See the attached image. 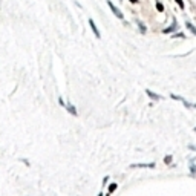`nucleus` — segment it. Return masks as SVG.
Instances as JSON below:
<instances>
[{"mask_svg":"<svg viewBox=\"0 0 196 196\" xmlns=\"http://www.w3.org/2000/svg\"><path fill=\"white\" fill-rule=\"evenodd\" d=\"M195 132H196V127H195Z\"/></svg>","mask_w":196,"mask_h":196,"instance_id":"15","label":"nucleus"},{"mask_svg":"<svg viewBox=\"0 0 196 196\" xmlns=\"http://www.w3.org/2000/svg\"><path fill=\"white\" fill-rule=\"evenodd\" d=\"M175 28H176V22H175V23H173V25L170 26V28H167V29H164V32H172V31H173Z\"/></svg>","mask_w":196,"mask_h":196,"instance_id":"8","label":"nucleus"},{"mask_svg":"<svg viewBox=\"0 0 196 196\" xmlns=\"http://www.w3.org/2000/svg\"><path fill=\"white\" fill-rule=\"evenodd\" d=\"M156 8H158V9H159V11H162V9H164V8H162V5H161V3H158V5H156Z\"/></svg>","mask_w":196,"mask_h":196,"instance_id":"12","label":"nucleus"},{"mask_svg":"<svg viewBox=\"0 0 196 196\" xmlns=\"http://www.w3.org/2000/svg\"><path fill=\"white\" fill-rule=\"evenodd\" d=\"M107 6H109V8H110V11L113 12V16H116V17H118V19H121V20L124 19V14H123V12H121L118 8H116V6H115L112 2H110V0H107Z\"/></svg>","mask_w":196,"mask_h":196,"instance_id":"1","label":"nucleus"},{"mask_svg":"<svg viewBox=\"0 0 196 196\" xmlns=\"http://www.w3.org/2000/svg\"><path fill=\"white\" fill-rule=\"evenodd\" d=\"M130 2H132V3H136V2H138V0H130Z\"/></svg>","mask_w":196,"mask_h":196,"instance_id":"14","label":"nucleus"},{"mask_svg":"<svg viewBox=\"0 0 196 196\" xmlns=\"http://www.w3.org/2000/svg\"><path fill=\"white\" fill-rule=\"evenodd\" d=\"M172 159H173L172 156H170V155H167L165 158H164V162H165V164H172Z\"/></svg>","mask_w":196,"mask_h":196,"instance_id":"7","label":"nucleus"},{"mask_svg":"<svg viewBox=\"0 0 196 196\" xmlns=\"http://www.w3.org/2000/svg\"><path fill=\"white\" fill-rule=\"evenodd\" d=\"M146 94H147V97H150V98H152V100H155V101H159V100H162V97H161V95H158V94L152 92L150 89H147V90H146Z\"/></svg>","mask_w":196,"mask_h":196,"instance_id":"4","label":"nucleus"},{"mask_svg":"<svg viewBox=\"0 0 196 196\" xmlns=\"http://www.w3.org/2000/svg\"><path fill=\"white\" fill-rule=\"evenodd\" d=\"M115 189H116V184H115V182H113V184H112V186L109 187V193H112V192H113Z\"/></svg>","mask_w":196,"mask_h":196,"instance_id":"9","label":"nucleus"},{"mask_svg":"<svg viewBox=\"0 0 196 196\" xmlns=\"http://www.w3.org/2000/svg\"><path fill=\"white\" fill-rule=\"evenodd\" d=\"M89 26H90V29L94 31L95 37H97V38H101V34H100V31H98V28H97V23H95L92 19H89Z\"/></svg>","mask_w":196,"mask_h":196,"instance_id":"2","label":"nucleus"},{"mask_svg":"<svg viewBox=\"0 0 196 196\" xmlns=\"http://www.w3.org/2000/svg\"><path fill=\"white\" fill-rule=\"evenodd\" d=\"M189 149L190 150H196V146H189Z\"/></svg>","mask_w":196,"mask_h":196,"instance_id":"13","label":"nucleus"},{"mask_svg":"<svg viewBox=\"0 0 196 196\" xmlns=\"http://www.w3.org/2000/svg\"><path fill=\"white\" fill-rule=\"evenodd\" d=\"M186 26H187V29H189L192 34H195V35H196V28H195V26H193L190 22H187V23H186Z\"/></svg>","mask_w":196,"mask_h":196,"instance_id":"6","label":"nucleus"},{"mask_svg":"<svg viewBox=\"0 0 196 196\" xmlns=\"http://www.w3.org/2000/svg\"><path fill=\"white\" fill-rule=\"evenodd\" d=\"M64 107H66V110L71 113V115H74V116H77L78 115V112H77V109H75V106H72L71 103H68V104H64Z\"/></svg>","mask_w":196,"mask_h":196,"instance_id":"5","label":"nucleus"},{"mask_svg":"<svg viewBox=\"0 0 196 196\" xmlns=\"http://www.w3.org/2000/svg\"><path fill=\"white\" fill-rule=\"evenodd\" d=\"M190 170H192L193 173H196V165H190Z\"/></svg>","mask_w":196,"mask_h":196,"instance_id":"11","label":"nucleus"},{"mask_svg":"<svg viewBox=\"0 0 196 196\" xmlns=\"http://www.w3.org/2000/svg\"><path fill=\"white\" fill-rule=\"evenodd\" d=\"M139 31H141L142 34H146V26H142V25H139Z\"/></svg>","mask_w":196,"mask_h":196,"instance_id":"10","label":"nucleus"},{"mask_svg":"<svg viewBox=\"0 0 196 196\" xmlns=\"http://www.w3.org/2000/svg\"><path fill=\"white\" fill-rule=\"evenodd\" d=\"M155 162H149V164H132L130 168H153Z\"/></svg>","mask_w":196,"mask_h":196,"instance_id":"3","label":"nucleus"}]
</instances>
